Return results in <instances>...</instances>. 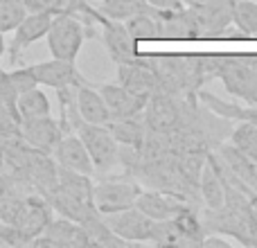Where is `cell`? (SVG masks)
<instances>
[{
    "label": "cell",
    "instance_id": "obj_18",
    "mask_svg": "<svg viewBox=\"0 0 257 248\" xmlns=\"http://www.w3.org/2000/svg\"><path fill=\"white\" fill-rule=\"evenodd\" d=\"M154 16L158 21V39H199L190 7L181 12H156Z\"/></svg>",
    "mask_w": 257,
    "mask_h": 248
},
{
    "label": "cell",
    "instance_id": "obj_20",
    "mask_svg": "<svg viewBox=\"0 0 257 248\" xmlns=\"http://www.w3.org/2000/svg\"><path fill=\"white\" fill-rule=\"evenodd\" d=\"M199 199L201 205L210 210H217L226 203V187H223V181L214 169V165L208 160V156H205V163L199 174Z\"/></svg>",
    "mask_w": 257,
    "mask_h": 248
},
{
    "label": "cell",
    "instance_id": "obj_1",
    "mask_svg": "<svg viewBox=\"0 0 257 248\" xmlns=\"http://www.w3.org/2000/svg\"><path fill=\"white\" fill-rule=\"evenodd\" d=\"M86 36H93V30L81 18L72 16L68 12H61L52 16L45 39H48V50L54 59L77 61Z\"/></svg>",
    "mask_w": 257,
    "mask_h": 248
},
{
    "label": "cell",
    "instance_id": "obj_16",
    "mask_svg": "<svg viewBox=\"0 0 257 248\" xmlns=\"http://www.w3.org/2000/svg\"><path fill=\"white\" fill-rule=\"evenodd\" d=\"M185 205H190V203H185L183 199L169 194V192L156 190V187L140 190V194H138V199H136V208L140 210V212H145L149 219H154V221H163V219L174 217V214H176L178 210H183Z\"/></svg>",
    "mask_w": 257,
    "mask_h": 248
},
{
    "label": "cell",
    "instance_id": "obj_8",
    "mask_svg": "<svg viewBox=\"0 0 257 248\" xmlns=\"http://www.w3.org/2000/svg\"><path fill=\"white\" fill-rule=\"evenodd\" d=\"M106 226L115 232L117 237H122L128 244H145L151 237V228H154V219H149L145 212L133 205V208L120 210L113 214H102Z\"/></svg>",
    "mask_w": 257,
    "mask_h": 248
},
{
    "label": "cell",
    "instance_id": "obj_15",
    "mask_svg": "<svg viewBox=\"0 0 257 248\" xmlns=\"http://www.w3.org/2000/svg\"><path fill=\"white\" fill-rule=\"evenodd\" d=\"M117 84L147 99L154 93H158V79H156L154 70L140 59V54L128 63H117Z\"/></svg>",
    "mask_w": 257,
    "mask_h": 248
},
{
    "label": "cell",
    "instance_id": "obj_29",
    "mask_svg": "<svg viewBox=\"0 0 257 248\" xmlns=\"http://www.w3.org/2000/svg\"><path fill=\"white\" fill-rule=\"evenodd\" d=\"M27 14L25 0H0V32H14Z\"/></svg>",
    "mask_w": 257,
    "mask_h": 248
},
{
    "label": "cell",
    "instance_id": "obj_5",
    "mask_svg": "<svg viewBox=\"0 0 257 248\" xmlns=\"http://www.w3.org/2000/svg\"><path fill=\"white\" fill-rule=\"evenodd\" d=\"M183 99L167 93H154L142 111L147 129L154 133H174L183 122Z\"/></svg>",
    "mask_w": 257,
    "mask_h": 248
},
{
    "label": "cell",
    "instance_id": "obj_28",
    "mask_svg": "<svg viewBox=\"0 0 257 248\" xmlns=\"http://www.w3.org/2000/svg\"><path fill=\"white\" fill-rule=\"evenodd\" d=\"M230 142L239 151H244L250 160H255V163H257V127H255V124L239 122L237 127H232Z\"/></svg>",
    "mask_w": 257,
    "mask_h": 248
},
{
    "label": "cell",
    "instance_id": "obj_31",
    "mask_svg": "<svg viewBox=\"0 0 257 248\" xmlns=\"http://www.w3.org/2000/svg\"><path fill=\"white\" fill-rule=\"evenodd\" d=\"M7 81L12 84V88L16 90L18 95L39 86V81H36V75H34V70H32V66H27V68H12V70H7Z\"/></svg>",
    "mask_w": 257,
    "mask_h": 248
},
{
    "label": "cell",
    "instance_id": "obj_19",
    "mask_svg": "<svg viewBox=\"0 0 257 248\" xmlns=\"http://www.w3.org/2000/svg\"><path fill=\"white\" fill-rule=\"evenodd\" d=\"M196 99H199L203 106H208L210 111H214L217 115L226 117L230 122H250L257 127V104H248V106H241V104L235 102H226V99L217 97V95L208 93V90L201 88L196 93Z\"/></svg>",
    "mask_w": 257,
    "mask_h": 248
},
{
    "label": "cell",
    "instance_id": "obj_12",
    "mask_svg": "<svg viewBox=\"0 0 257 248\" xmlns=\"http://www.w3.org/2000/svg\"><path fill=\"white\" fill-rule=\"evenodd\" d=\"M52 158L57 160L59 167L75 169V172L90 174V176L95 174V165L88 156V149L84 147L81 138L75 131H63L61 140L57 142V147L52 151Z\"/></svg>",
    "mask_w": 257,
    "mask_h": 248
},
{
    "label": "cell",
    "instance_id": "obj_3",
    "mask_svg": "<svg viewBox=\"0 0 257 248\" xmlns=\"http://www.w3.org/2000/svg\"><path fill=\"white\" fill-rule=\"evenodd\" d=\"M217 77L230 95L244 99L246 104H257V77L248 68L244 54H221Z\"/></svg>",
    "mask_w": 257,
    "mask_h": 248
},
{
    "label": "cell",
    "instance_id": "obj_23",
    "mask_svg": "<svg viewBox=\"0 0 257 248\" xmlns=\"http://www.w3.org/2000/svg\"><path fill=\"white\" fill-rule=\"evenodd\" d=\"M93 176L90 174H81L75 169H66L59 167V178H57V187L63 190L66 194L75 196L79 201L93 203Z\"/></svg>",
    "mask_w": 257,
    "mask_h": 248
},
{
    "label": "cell",
    "instance_id": "obj_27",
    "mask_svg": "<svg viewBox=\"0 0 257 248\" xmlns=\"http://www.w3.org/2000/svg\"><path fill=\"white\" fill-rule=\"evenodd\" d=\"M124 25L136 43L158 39V21H156L154 14H147V12L136 14V16H131L128 21H124Z\"/></svg>",
    "mask_w": 257,
    "mask_h": 248
},
{
    "label": "cell",
    "instance_id": "obj_13",
    "mask_svg": "<svg viewBox=\"0 0 257 248\" xmlns=\"http://www.w3.org/2000/svg\"><path fill=\"white\" fill-rule=\"evenodd\" d=\"M36 75L39 86H48V88H70V86H79L86 81L81 72L77 70L75 61H63V59H50V61H41L32 66Z\"/></svg>",
    "mask_w": 257,
    "mask_h": 248
},
{
    "label": "cell",
    "instance_id": "obj_25",
    "mask_svg": "<svg viewBox=\"0 0 257 248\" xmlns=\"http://www.w3.org/2000/svg\"><path fill=\"white\" fill-rule=\"evenodd\" d=\"M97 9L106 18H111V21H120V23H124L131 16L142 14V12L156 14L145 0H102V3L97 5Z\"/></svg>",
    "mask_w": 257,
    "mask_h": 248
},
{
    "label": "cell",
    "instance_id": "obj_32",
    "mask_svg": "<svg viewBox=\"0 0 257 248\" xmlns=\"http://www.w3.org/2000/svg\"><path fill=\"white\" fill-rule=\"evenodd\" d=\"M68 0H25L27 12H43V14H61Z\"/></svg>",
    "mask_w": 257,
    "mask_h": 248
},
{
    "label": "cell",
    "instance_id": "obj_36",
    "mask_svg": "<svg viewBox=\"0 0 257 248\" xmlns=\"http://www.w3.org/2000/svg\"><path fill=\"white\" fill-rule=\"evenodd\" d=\"M5 54H7V43H5V34L0 32V59H3Z\"/></svg>",
    "mask_w": 257,
    "mask_h": 248
},
{
    "label": "cell",
    "instance_id": "obj_7",
    "mask_svg": "<svg viewBox=\"0 0 257 248\" xmlns=\"http://www.w3.org/2000/svg\"><path fill=\"white\" fill-rule=\"evenodd\" d=\"M50 221H52V208H50L48 199L27 196L21 203L18 217L12 226L16 228L18 241H21V244H30L34 237H39L41 232L48 228Z\"/></svg>",
    "mask_w": 257,
    "mask_h": 248
},
{
    "label": "cell",
    "instance_id": "obj_37",
    "mask_svg": "<svg viewBox=\"0 0 257 248\" xmlns=\"http://www.w3.org/2000/svg\"><path fill=\"white\" fill-rule=\"evenodd\" d=\"M192 3H208V0H187V5H192Z\"/></svg>",
    "mask_w": 257,
    "mask_h": 248
},
{
    "label": "cell",
    "instance_id": "obj_14",
    "mask_svg": "<svg viewBox=\"0 0 257 248\" xmlns=\"http://www.w3.org/2000/svg\"><path fill=\"white\" fill-rule=\"evenodd\" d=\"M97 90L102 93L104 102L108 106L111 120H120V117L140 115L147 106V97L136 95L133 90L124 88L122 84H97Z\"/></svg>",
    "mask_w": 257,
    "mask_h": 248
},
{
    "label": "cell",
    "instance_id": "obj_38",
    "mask_svg": "<svg viewBox=\"0 0 257 248\" xmlns=\"http://www.w3.org/2000/svg\"><path fill=\"white\" fill-rule=\"evenodd\" d=\"M255 187H257V183H255Z\"/></svg>",
    "mask_w": 257,
    "mask_h": 248
},
{
    "label": "cell",
    "instance_id": "obj_26",
    "mask_svg": "<svg viewBox=\"0 0 257 248\" xmlns=\"http://www.w3.org/2000/svg\"><path fill=\"white\" fill-rule=\"evenodd\" d=\"M232 23L241 39H257V3L255 0H235Z\"/></svg>",
    "mask_w": 257,
    "mask_h": 248
},
{
    "label": "cell",
    "instance_id": "obj_10",
    "mask_svg": "<svg viewBox=\"0 0 257 248\" xmlns=\"http://www.w3.org/2000/svg\"><path fill=\"white\" fill-rule=\"evenodd\" d=\"M30 244L32 246L84 248V246H90V239L81 223L72 221V219H66V217H59V219H52V221L48 223V228H45L39 237H34Z\"/></svg>",
    "mask_w": 257,
    "mask_h": 248
},
{
    "label": "cell",
    "instance_id": "obj_21",
    "mask_svg": "<svg viewBox=\"0 0 257 248\" xmlns=\"http://www.w3.org/2000/svg\"><path fill=\"white\" fill-rule=\"evenodd\" d=\"M172 219L183 237V248L203 246V239H205V235H208V230H205L203 219H201V208H196V205H185V208L178 210Z\"/></svg>",
    "mask_w": 257,
    "mask_h": 248
},
{
    "label": "cell",
    "instance_id": "obj_11",
    "mask_svg": "<svg viewBox=\"0 0 257 248\" xmlns=\"http://www.w3.org/2000/svg\"><path fill=\"white\" fill-rule=\"evenodd\" d=\"M61 136H63L61 124L54 120L52 115L21 122V140L27 147H32L34 151H41V154L52 156L54 147L61 140Z\"/></svg>",
    "mask_w": 257,
    "mask_h": 248
},
{
    "label": "cell",
    "instance_id": "obj_4",
    "mask_svg": "<svg viewBox=\"0 0 257 248\" xmlns=\"http://www.w3.org/2000/svg\"><path fill=\"white\" fill-rule=\"evenodd\" d=\"M194 16L199 39H221L232 25L235 0H208V3L187 5Z\"/></svg>",
    "mask_w": 257,
    "mask_h": 248
},
{
    "label": "cell",
    "instance_id": "obj_2",
    "mask_svg": "<svg viewBox=\"0 0 257 248\" xmlns=\"http://www.w3.org/2000/svg\"><path fill=\"white\" fill-rule=\"evenodd\" d=\"M140 183L124 178H106L93 185V205L99 214H113L120 210L133 208L140 194Z\"/></svg>",
    "mask_w": 257,
    "mask_h": 248
},
{
    "label": "cell",
    "instance_id": "obj_6",
    "mask_svg": "<svg viewBox=\"0 0 257 248\" xmlns=\"http://www.w3.org/2000/svg\"><path fill=\"white\" fill-rule=\"evenodd\" d=\"M90 16H93L95 25H99V30H102V41L108 50V57H111L115 63H128L140 54L136 48L138 43L133 41V36L128 34L124 23L106 18L97 7H93Z\"/></svg>",
    "mask_w": 257,
    "mask_h": 248
},
{
    "label": "cell",
    "instance_id": "obj_35",
    "mask_svg": "<svg viewBox=\"0 0 257 248\" xmlns=\"http://www.w3.org/2000/svg\"><path fill=\"white\" fill-rule=\"evenodd\" d=\"M250 217H253V221L257 226V194L250 196Z\"/></svg>",
    "mask_w": 257,
    "mask_h": 248
},
{
    "label": "cell",
    "instance_id": "obj_24",
    "mask_svg": "<svg viewBox=\"0 0 257 248\" xmlns=\"http://www.w3.org/2000/svg\"><path fill=\"white\" fill-rule=\"evenodd\" d=\"M16 113H18V117H21V122L34 120V117H45L52 113V104H50L48 95L41 90V86H36V88H30L18 95Z\"/></svg>",
    "mask_w": 257,
    "mask_h": 248
},
{
    "label": "cell",
    "instance_id": "obj_9",
    "mask_svg": "<svg viewBox=\"0 0 257 248\" xmlns=\"http://www.w3.org/2000/svg\"><path fill=\"white\" fill-rule=\"evenodd\" d=\"M52 23V14H43V12H30L25 18L21 21V25L14 30V36L7 45V54L12 66L21 59V54L25 52L30 45H34L36 41L45 39Z\"/></svg>",
    "mask_w": 257,
    "mask_h": 248
},
{
    "label": "cell",
    "instance_id": "obj_30",
    "mask_svg": "<svg viewBox=\"0 0 257 248\" xmlns=\"http://www.w3.org/2000/svg\"><path fill=\"white\" fill-rule=\"evenodd\" d=\"M151 244L156 246H178L183 248V237L178 232L176 223L174 219H163V221H154V228H151V237H149Z\"/></svg>",
    "mask_w": 257,
    "mask_h": 248
},
{
    "label": "cell",
    "instance_id": "obj_17",
    "mask_svg": "<svg viewBox=\"0 0 257 248\" xmlns=\"http://www.w3.org/2000/svg\"><path fill=\"white\" fill-rule=\"evenodd\" d=\"M75 104L81 120L93 122V124L111 122V113H108V106L104 102L102 93L90 81H81L79 86H75Z\"/></svg>",
    "mask_w": 257,
    "mask_h": 248
},
{
    "label": "cell",
    "instance_id": "obj_33",
    "mask_svg": "<svg viewBox=\"0 0 257 248\" xmlns=\"http://www.w3.org/2000/svg\"><path fill=\"white\" fill-rule=\"evenodd\" d=\"M154 12H181L187 7V0H145Z\"/></svg>",
    "mask_w": 257,
    "mask_h": 248
},
{
    "label": "cell",
    "instance_id": "obj_34",
    "mask_svg": "<svg viewBox=\"0 0 257 248\" xmlns=\"http://www.w3.org/2000/svg\"><path fill=\"white\" fill-rule=\"evenodd\" d=\"M208 246H217V248H230V241L226 239L223 235H214V232H210V235H205V239H203V248H208Z\"/></svg>",
    "mask_w": 257,
    "mask_h": 248
},
{
    "label": "cell",
    "instance_id": "obj_22",
    "mask_svg": "<svg viewBox=\"0 0 257 248\" xmlns=\"http://www.w3.org/2000/svg\"><path fill=\"white\" fill-rule=\"evenodd\" d=\"M108 131L113 133L117 145H126V147H138L140 149L142 142H145L147 133V122H145V115H131V117H120V120H111L106 124Z\"/></svg>",
    "mask_w": 257,
    "mask_h": 248
}]
</instances>
